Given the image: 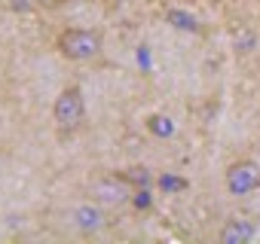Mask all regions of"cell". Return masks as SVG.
I'll return each instance as SVG.
<instances>
[{"label": "cell", "mask_w": 260, "mask_h": 244, "mask_svg": "<svg viewBox=\"0 0 260 244\" xmlns=\"http://www.w3.org/2000/svg\"><path fill=\"white\" fill-rule=\"evenodd\" d=\"M68 4H71V0H34V7L37 10H46V13H55V10H61Z\"/></svg>", "instance_id": "cell-9"}, {"label": "cell", "mask_w": 260, "mask_h": 244, "mask_svg": "<svg viewBox=\"0 0 260 244\" xmlns=\"http://www.w3.org/2000/svg\"><path fill=\"white\" fill-rule=\"evenodd\" d=\"M52 126L61 141L77 138L86 129V95L77 83L64 86L52 101Z\"/></svg>", "instance_id": "cell-1"}, {"label": "cell", "mask_w": 260, "mask_h": 244, "mask_svg": "<svg viewBox=\"0 0 260 244\" xmlns=\"http://www.w3.org/2000/svg\"><path fill=\"white\" fill-rule=\"evenodd\" d=\"M223 186L230 195H251L260 189V162L251 156H239L223 171Z\"/></svg>", "instance_id": "cell-4"}, {"label": "cell", "mask_w": 260, "mask_h": 244, "mask_svg": "<svg viewBox=\"0 0 260 244\" xmlns=\"http://www.w3.org/2000/svg\"><path fill=\"white\" fill-rule=\"evenodd\" d=\"M55 52L74 64L95 61L104 52V34L98 28H61L55 34Z\"/></svg>", "instance_id": "cell-2"}, {"label": "cell", "mask_w": 260, "mask_h": 244, "mask_svg": "<svg viewBox=\"0 0 260 244\" xmlns=\"http://www.w3.org/2000/svg\"><path fill=\"white\" fill-rule=\"evenodd\" d=\"M254 235H257V229H254V223H251V220L233 217V220H226V223L220 226L217 241H220V244H248Z\"/></svg>", "instance_id": "cell-5"}, {"label": "cell", "mask_w": 260, "mask_h": 244, "mask_svg": "<svg viewBox=\"0 0 260 244\" xmlns=\"http://www.w3.org/2000/svg\"><path fill=\"white\" fill-rule=\"evenodd\" d=\"M147 129L156 132L159 138H166V135L175 132V126H172V119H169V116H150V119H147Z\"/></svg>", "instance_id": "cell-7"}, {"label": "cell", "mask_w": 260, "mask_h": 244, "mask_svg": "<svg viewBox=\"0 0 260 244\" xmlns=\"http://www.w3.org/2000/svg\"><path fill=\"white\" fill-rule=\"evenodd\" d=\"M159 186H162L166 192H181V189H187V180L172 177V174H162V177H159Z\"/></svg>", "instance_id": "cell-8"}, {"label": "cell", "mask_w": 260, "mask_h": 244, "mask_svg": "<svg viewBox=\"0 0 260 244\" xmlns=\"http://www.w3.org/2000/svg\"><path fill=\"white\" fill-rule=\"evenodd\" d=\"M138 186L132 183V177H128L125 171H110V174H101L92 186H89V195L95 205L107 208V211H122L132 205Z\"/></svg>", "instance_id": "cell-3"}, {"label": "cell", "mask_w": 260, "mask_h": 244, "mask_svg": "<svg viewBox=\"0 0 260 244\" xmlns=\"http://www.w3.org/2000/svg\"><path fill=\"white\" fill-rule=\"evenodd\" d=\"M77 226H83V229H101L104 226V214H101V205H83V208H77Z\"/></svg>", "instance_id": "cell-6"}]
</instances>
